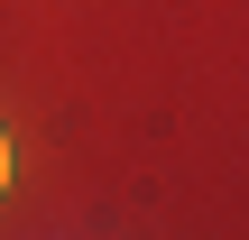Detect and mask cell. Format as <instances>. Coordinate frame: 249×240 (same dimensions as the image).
<instances>
[{"instance_id": "1", "label": "cell", "mask_w": 249, "mask_h": 240, "mask_svg": "<svg viewBox=\"0 0 249 240\" xmlns=\"http://www.w3.org/2000/svg\"><path fill=\"white\" fill-rule=\"evenodd\" d=\"M0 185H9V139H0Z\"/></svg>"}]
</instances>
